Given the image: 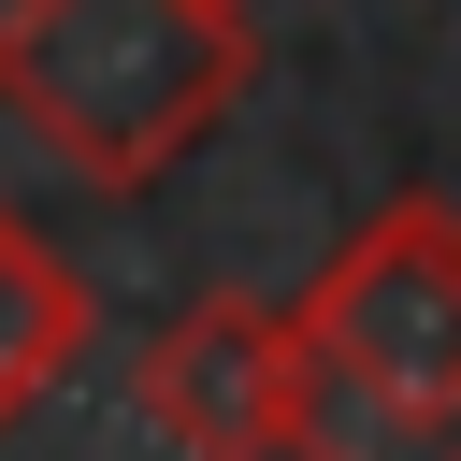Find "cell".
I'll use <instances>...</instances> for the list:
<instances>
[{
  "mask_svg": "<svg viewBox=\"0 0 461 461\" xmlns=\"http://www.w3.org/2000/svg\"><path fill=\"white\" fill-rule=\"evenodd\" d=\"M288 461H461V202L389 187L288 303Z\"/></svg>",
  "mask_w": 461,
  "mask_h": 461,
  "instance_id": "obj_1",
  "label": "cell"
},
{
  "mask_svg": "<svg viewBox=\"0 0 461 461\" xmlns=\"http://www.w3.org/2000/svg\"><path fill=\"white\" fill-rule=\"evenodd\" d=\"M259 86V29L230 0H0V115L86 173V187H158L202 158Z\"/></svg>",
  "mask_w": 461,
  "mask_h": 461,
  "instance_id": "obj_2",
  "label": "cell"
},
{
  "mask_svg": "<svg viewBox=\"0 0 461 461\" xmlns=\"http://www.w3.org/2000/svg\"><path fill=\"white\" fill-rule=\"evenodd\" d=\"M130 403L187 447V461H288L303 418V360H288V303H187L130 346Z\"/></svg>",
  "mask_w": 461,
  "mask_h": 461,
  "instance_id": "obj_3",
  "label": "cell"
},
{
  "mask_svg": "<svg viewBox=\"0 0 461 461\" xmlns=\"http://www.w3.org/2000/svg\"><path fill=\"white\" fill-rule=\"evenodd\" d=\"M86 331H101L86 274H72V259H58V245L0 202V432H14V418L72 375V360H86Z\"/></svg>",
  "mask_w": 461,
  "mask_h": 461,
  "instance_id": "obj_4",
  "label": "cell"
},
{
  "mask_svg": "<svg viewBox=\"0 0 461 461\" xmlns=\"http://www.w3.org/2000/svg\"><path fill=\"white\" fill-rule=\"evenodd\" d=\"M230 14H245V0H230Z\"/></svg>",
  "mask_w": 461,
  "mask_h": 461,
  "instance_id": "obj_5",
  "label": "cell"
}]
</instances>
